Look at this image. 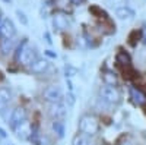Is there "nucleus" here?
Returning <instances> with one entry per match:
<instances>
[{"label":"nucleus","mask_w":146,"mask_h":145,"mask_svg":"<svg viewBox=\"0 0 146 145\" xmlns=\"http://www.w3.org/2000/svg\"><path fill=\"white\" fill-rule=\"evenodd\" d=\"M79 130L82 134L88 135V136H92V135H96L100 130V122L95 116H91V114H85L80 117L79 120Z\"/></svg>","instance_id":"1"},{"label":"nucleus","mask_w":146,"mask_h":145,"mask_svg":"<svg viewBox=\"0 0 146 145\" xmlns=\"http://www.w3.org/2000/svg\"><path fill=\"white\" fill-rule=\"evenodd\" d=\"M16 59L22 65H32L36 59V53L32 47H28V44L23 41L19 47H18V51H16Z\"/></svg>","instance_id":"2"},{"label":"nucleus","mask_w":146,"mask_h":145,"mask_svg":"<svg viewBox=\"0 0 146 145\" xmlns=\"http://www.w3.org/2000/svg\"><path fill=\"white\" fill-rule=\"evenodd\" d=\"M100 97H101V100H104L108 104H117L120 103V98H121L120 91L115 87L107 85V84L100 88Z\"/></svg>","instance_id":"3"},{"label":"nucleus","mask_w":146,"mask_h":145,"mask_svg":"<svg viewBox=\"0 0 146 145\" xmlns=\"http://www.w3.org/2000/svg\"><path fill=\"white\" fill-rule=\"evenodd\" d=\"M15 34H16V28L9 18H5L0 21V37L5 40H10Z\"/></svg>","instance_id":"4"},{"label":"nucleus","mask_w":146,"mask_h":145,"mask_svg":"<svg viewBox=\"0 0 146 145\" xmlns=\"http://www.w3.org/2000/svg\"><path fill=\"white\" fill-rule=\"evenodd\" d=\"M42 97L44 100L48 101V103H60V100H62V90H60V87L57 85H50L47 87L42 92Z\"/></svg>","instance_id":"5"},{"label":"nucleus","mask_w":146,"mask_h":145,"mask_svg":"<svg viewBox=\"0 0 146 145\" xmlns=\"http://www.w3.org/2000/svg\"><path fill=\"white\" fill-rule=\"evenodd\" d=\"M25 120H27V112H25V108H23V107H18V108H15V110L12 112L10 119H9L7 123L12 128H16L18 125L25 122Z\"/></svg>","instance_id":"6"},{"label":"nucleus","mask_w":146,"mask_h":145,"mask_svg":"<svg viewBox=\"0 0 146 145\" xmlns=\"http://www.w3.org/2000/svg\"><path fill=\"white\" fill-rule=\"evenodd\" d=\"M130 98L136 106H145L146 104V95L136 87H130Z\"/></svg>","instance_id":"7"},{"label":"nucleus","mask_w":146,"mask_h":145,"mask_svg":"<svg viewBox=\"0 0 146 145\" xmlns=\"http://www.w3.org/2000/svg\"><path fill=\"white\" fill-rule=\"evenodd\" d=\"M15 129V132H16V136L19 138V139H27V138H29L31 136V132H32V128L29 126V123L27 122H23V123H21V125H18L16 128H13Z\"/></svg>","instance_id":"8"},{"label":"nucleus","mask_w":146,"mask_h":145,"mask_svg":"<svg viewBox=\"0 0 146 145\" xmlns=\"http://www.w3.org/2000/svg\"><path fill=\"white\" fill-rule=\"evenodd\" d=\"M50 116L53 119H63L66 116V107L60 103H53L50 106V110H48Z\"/></svg>","instance_id":"9"},{"label":"nucleus","mask_w":146,"mask_h":145,"mask_svg":"<svg viewBox=\"0 0 146 145\" xmlns=\"http://www.w3.org/2000/svg\"><path fill=\"white\" fill-rule=\"evenodd\" d=\"M115 16L121 21H130V19L135 18V10H131L127 6H121L115 10Z\"/></svg>","instance_id":"10"},{"label":"nucleus","mask_w":146,"mask_h":145,"mask_svg":"<svg viewBox=\"0 0 146 145\" xmlns=\"http://www.w3.org/2000/svg\"><path fill=\"white\" fill-rule=\"evenodd\" d=\"M53 25H54V28L58 29V31L67 29V28H69V19H67L64 15H62V13H57V15H54V18H53Z\"/></svg>","instance_id":"11"},{"label":"nucleus","mask_w":146,"mask_h":145,"mask_svg":"<svg viewBox=\"0 0 146 145\" xmlns=\"http://www.w3.org/2000/svg\"><path fill=\"white\" fill-rule=\"evenodd\" d=\"M51 129L56 134L57 138H63L64 134H66V125L62 119H54L53 123H51Z\"/></svg>","instance_id":"12"},{"label":"nucleus","mask_w":146,"mask_h":145,"mask_svg":"<svg viewBox=\"0 0 146 145\" xmlns=\"http://www.w3.org/2000/svg\"><path fill=\"white\" fill-rule=\"evenodd\" d=\"M10 97H12V94L6 87L0 88V113H2L3 110H6V107L10 101Z\"/></svg>","instance_id":"13"},{"label":"nucleus","mask_w":146,"mask_h":145,"mask_svg":"<svg viewBox=\"0 0 146 145\" xmlns=\"http://www.w3.org/2000/svg\"><path fill=\"white\" fill-rule=\"evenodd\" d=\"M48 62L45 59H38V60H35V62L31 65V70L34 72V74H44V72L48 69Z\"/></svg>","instance_id":"14"},{"label":"nucleus","mask_w":146,"mask_h":145,"mask_svg":"<svg viewBox=\"0 0 146 145\" xmlns=\"http://www.w3.org/2000/svg\"><path fill=\"white\" fill-rule=\"evenodd\" d=\"M115 62L120 65V66H123V67H127V66H130V63H131V60H130V56L126 53V51H123V50H120L118 53H117V56H115Z\"/></svg>","instance_id":"15"},{"label":"nucleus","mask_w":146,"mask_h":145,"mask_svg":"<svg viewBox=\"0 0 146 145\" xmlns=\"http://www.w3.org/2000/svg\"><path fill=\"white\" fill-rule=\"evenodd\" d=\"M12 50H13V41L12 40H2V43H0V51H2L3 56L12 53Z\"/></svg>","instance_id":"16"},{"label":"nucleus","mask_w":146,"mask_h":145,"mask_svg":"<svg viewBox=\"0 0 146 145\" xmlns=\"http://www.w3.org/2000/svg\"><path fill=\"white\" fill-rule=\"evenodd\" d=\"M104 81H105L107 85H113V87L117 85V76H115V74H113V72H105Z\"/></svg>","instance_id":"17"},{"label":"nucleus","mask_w":146,"mask_h":145,"mask_svg":"<svg viewBox=\"0 0 146 145\" xmlns=\"http://www.w3.org/2000/svg\"><path fill=\"white\" fill-rule=\"evenodd\" d=\"M72 145H91V144H89V139L85 135H76L72 141Z\"/></svg>","instance_id":"18"},{"label":"nucleus","mask_w":146,"mask_h":145,"mask_svg":"<svg viewBox=\"0 0 146 145\" xmlns=\"http://www.w3.org/2000/svg\"><path fill=\"white\" fill-rule=\"evenodd\" d=\"M16 15H18L19 21H21V22L23 23V25H27V23H28V19H27L25 13H23V12H21V10H18V12H16Z\"/></svg>","instance_id":"19"},{"label":"nucleus","mask_w":146,"mask_h":145,"mask_svg":"<svg viewBox=\"0 0 146 145\" xmlns=\"http://www.w3.org/2000/svg\"><path fill=\"white\" fill-rule=\"evenodd\" d=\"M76 74V69H73L72 66H66V76H73Z\"/></svg>","instance_id":"20"},{"label":"nucleus","mask_w":146,"mask_h":145,"mask_svg":"<svg viewBox=\"0 0 146 145\" xmlns=\"http://www.w3.org/2000/svg\"><path fill=\"white\" fill-rule=\"evenodd\" d=\"M66 100H67L69 106H73V104H75V95H73L72 92H69V94H67V97H66Z\"/></svg>","instance_id":"21"},{"label":"nucleus","mask_w":146,"mask_h":145,"mask_svg":"<svg viewBox=\"0 0 146 145\" xmlns=\"http://www.w3.org/2000/svg\"><path fill=\"white\" fill-rule=\"evenodd\" d=\"M45 54H47L48 57H53V59H56V57H57V54H56V53H53L51 50H47V51H45Z\"/></svg>","instance_id":"22"},{"label":"nucleus","mask_w":146,"mask_h":145,"mask_svg":"<svg viewBox=\"0 0 146 145\" xmlns=\"http://www.w3.org/2000/svg\"><path fill=\"white\" fill-rule=\"evenodd\" d=\"M0 136H2V138H6V136H7L6 130H5V129H2V128H0Z\"/></svg>","instance_id":"23"},{"label":"nucleus","mask_w":146,"mask_h":145,"mask_svg":"<svg viewBox=\"0 0 146 145\" xmlns=\"http://www.w3.org/2000/svg\"><path fill=\"white\" fill-rule=\"evenodd\" d=\"M44 35H45V41H47L48 44H51V40H50V35H48V32H45Z\"/></svg>","instance_id":"24"},{"label":"nucleus","mask_w":146,"mask_h":145,"mask_svg":"<svg viewBox=\"0 0 146 145\" xmlns=\"http://www.w3.org/2000/svg\"><path fill=\"white\" fill-rule=\"evenodd\" d=\"M82 2H83V0H72L73 5H79V3H82Z\"/></svg>","instance_id":"25"},{"label":"nucleus","mask_w":146,"mask_h":145,"mask_svg":"<svg viewBox=\"0 0 146 145\" xmlns=\"http://www.w3.org/2000/svg\"><path fill=\"white\" fill-rule=\"evenodd\" d=\"M143 44L146 45V35H145V38H143Z\"/></svg>","instance_id":"26"},{"label":"nucleus","mask_w":146,"mask_h":145,"mask_svg":"<svg viewBox=\"0 0 146 145\" xmlns=\"http://www.w3.org/2000/svg\"><path fill=\"white\" fill-rule=\"evenodd\" d=\"M7 145H13V144H7Z\"/></svg>","instance_id":"27"},{"label":"nucleus","mask_w":146,"mask_h":145,"mask_svg":"<svg viewBox=\"0 0 146 145\" xmlns=\"http://www.w3.org/2000/svg\"><path fill=\"white\" fill-rule=\"evenodd\" d=\"M0 138H2V136H0Z\"/></svg>","instance_id":"28"}]
</instances>
